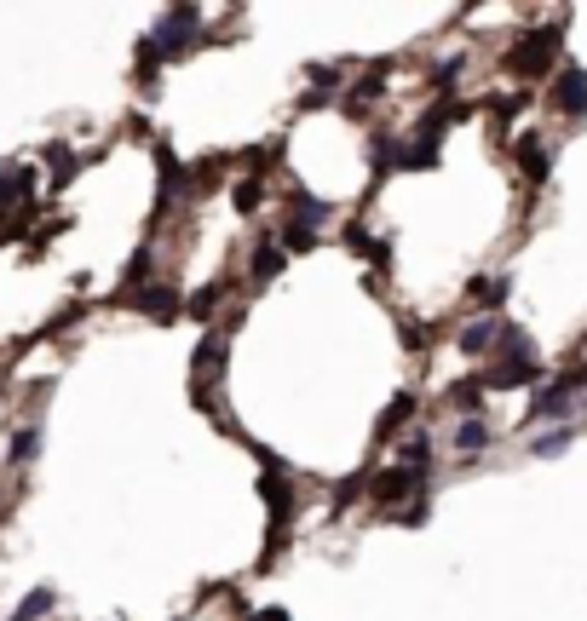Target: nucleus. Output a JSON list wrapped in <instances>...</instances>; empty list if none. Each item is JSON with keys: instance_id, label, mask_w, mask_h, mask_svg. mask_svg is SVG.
I'll return each instance as SVG.
<instances>
[{"instance_id": "obj_1", "label": "nucleus", "mask_w": 587, "mask_h": 621, "mask_svg": "<svg viewBox=\"0 0 587 621\" xmlns=\"http://www.w3.org/2000/svg\"><path fill=\"white\" fill-rule=\"evenodd\" d=\"M553 46H559L553 35H524V41L507 52V69H513V75H541L547 58H553Z\"/></svg>"}, {"instance_id": "obj_2", "label": "nucleus", "mask_w": 587, "mask_h": 621, "mask_svg": "<svg viewBox=\"0 0 587 621\" xmlns=\"http://www.w3.org/2000/svg\"><path fill=\"white\" fill-rule=\"evenodd\" d=\"M35 196V173L29 167H0V219L12 213V207H24Z\"/></svg>"}, {"instance_id": "obj_3", "label": "nucleus", "mask_w": 587, "mask_h": 621, "mask_svg": "<svg viewBox=\"0 0 587 621\" xmlns=\"http://www.w3.org/2000/svg\"><path fill=\"white\" fill-rule=\"evenodd\" d=\"M553 104H559L564 115H582L587 110V75H582V69H564L559 81H553Z\"/></svg>"}, {"instance_id": "obj_4", "label": "nucleus", "mask_w": 587, "mask_h": 621, "mask_svg": "<svg viewBox=\"0 0 587 621\" xmlns=\"http://www.w3.org/2000/svg\"><path fill=\"white\" fill-rule=\"evenodd\" d=\"M265 501H271V518H277V541L288 535V518H294V495H288V483L277 478H265Z\"/></svg>"}, {"instance_id": "obj_5", "label": "nucleus", "mask_w": 587, "mask_h": 621, "mask_svg": "<svg viewBox=\"0 0 587 621\" xmlns=\"http://www.w3.org/2000/svg\"><path fill=\"white\" fill-rule=\"evenodd\" d=\"M52 604H58V593H52V587H35V593L24 598V604H18V610H12V621H41L52 610Z\"/></svg>"}, {"instance_id": "obj_6", "label": "nucleus", "mask_w": 587, "mask_h": 621, "mask_svg": "<svg viewBox=\"0 0 587 621\" xmlns=\"http://www.w3.org/2000/svg\"><path fill=\"white\" fill-rule=\"evenodd\" d=\"M139 311H150V317H167V311H179V294H173V288H144V294H139Z\"/></svg>"}, {"instance_id": "obj_7", "label": "nucleus", "mask_w": 587, "mask_h": 621, "mask_svg": "<svg viewBox=\"0 0 587 621\" xmlns=\"http://www.w3.org/2000/svg\"><path fill=\"white\" fill-rule=\"evenodd\" d=\"M495 334H501V317H484V322H472V328H461V345H467V351H484Z\"/></svg>"}, {"instance_id": "obj_8", "label": "nucleus", "mask_w": 587, "mask_h": 621, "mask_svg": "<svg viewBox=\"0 0 587 621\" xmlns=\"http://www.w3.org/2000/svg\"><path fill=\"white\" fill-rule=\"evenodd\" d=\"M277 271H282V248H271V242H259V248H254V282H271Z\"/></svg>"}, {"instance_id": "obj_9", "label": "nucleus", "mask_w": 587, "mask_h": 621, "mask_svg": "<svg viewBox=\"0 0 587 621\" xmlns=\"http://www.w3.org/2000/svg\"><path fill=\"white\" fill-rule=\"evenodd\" d=\"M518 161L530 167V179H547V156H541V138H524V144H518Z\"/></svg>"}, {"instance_id": "obj_10", "label": "nucleus", "mask_w": 587, "mask_h": 621, "mask_svg": "<svg viewBox=\"0 0 587 621\" xmlns=\"http://www.w3.org/2000/svg\"><path fill=\"white\" fill-rule=\"evenodd\" d=\"M47 161H52V173H58L52 184H70V173H75V156H70V144H47Z\"/></svg>"}, {"instance_id": "obj_11", "label": "nucleus", "mask_w": 587, "mask_h": 621, "mask_svg": "<svg viewBox=\"0 0 587 621\" xmlns=\"http://www.w3.org/2000/svg\"><path fill=\"white\" fill-rule=\"evenodd\" d=\"M478 397H484V380H461V386H449V409L461 403V409H478Z\"/></svg>"}, {"instance_id": "obj_12", "label": "nucleus", "mask_w": 587, "mask_h": 621, "mask_svg": "<svg viewBox=\"0 0 587 621\" xmlns=\"http://www.w3.org/2000/svg\"><path fill=\"white\" fill-rule=\"evenodd\" d=\"M490 432H484V420H467V426H455V449H484Z\"/></svg>"}, {"instance_id": "obj_13", "label": "nucleus", "mask_w": 587, "mask_h": 621, "mask_svg": "<svg viewBox=\"0 0 587 621\" xmlns=\"http://www.w3.org/2000/svg\"><path fill=\"white\" fill-rule=\"evenodd\" d=\"M35 449H41V432L35 426H24V432L12 437V460H35Z\"/></svg>"}, {"instance_id": "obj_14", "label": "nucleus", "mask_w": 587, "mask_h": 621, "mask_svg": "<svg viewBox=\"0 0 587 621\" xmlns=\"http://www.w3.org/2000/svg\"><path fill=\"white\" fill-rule=\"evenodd\" d=\"M409 409H415V403H409V397H398V403H392V414L380 420V437H386V432H398L403 420H409Z\"/></svg>"}, {"instance_id": "obj_15", "label": "nucleus", "mask_w": 587, "mask_h": 621, "mask_svg": "<svg viewBox=\"0 0 587 621\" xmlns=\"http://www.w3.org/2000/svg\"><path fill=\"white\" fill-rule=\"evenodd\" d=\"M259 196H265V184H259V179L236 184V207H242V213H248V207H259Z\"/></svg>"}, {"instance_id": "obj_16", "label": "nucleus", "mask_w": 587, "mask_h": 621, "mask_svg": "<svg viewBox=\"0 0 587 621\" xmlns=\"http://www.w3.org/2000/svg\"><path fill=\"white\" fill-rule=\"evenodd\" d=\"M219 368V340H202V351H196V374H213Z\"/></svg>"}, {"instance_id": "obj_17", "label": "nucleus", "mask_w": 587, "mask_h": 621, "mask_svg": "<svg viewBox=\"0 0 587 621\" xmlns=\"http://www.w3.org/2000/svg\"><path fill=\"white\" fill-rule=\"evenodd\" d=\"M380 92H386V75H363V81H357V98H380Z\"/></svg>"}, {"instance_id": "obj_18", "label": "nucleus", "mask_w": 587, "mask_h": 621, "mask_svg": "<svg viewBox=\"0 0 587 621\" xmlns=\"http://www.w3.org/2000/svg\"><path fill=\"white\" fill-rule=\"evenodd\" d=\"M564 437H570V432H547V437H536V455H553V449H564Z\"/></svg>"}]
</instances>
